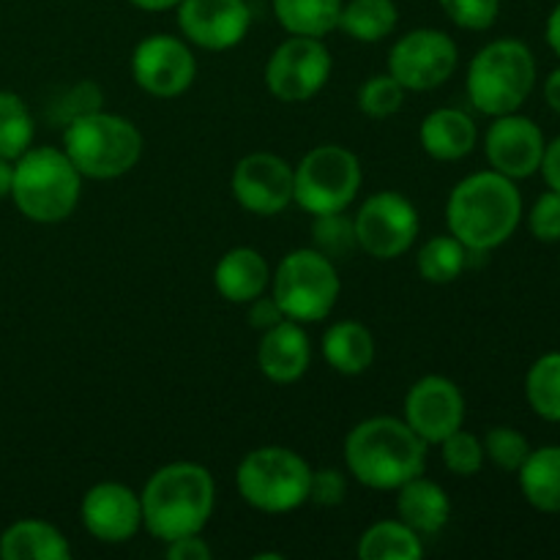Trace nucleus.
<instances>
[{"instance_id":"1","label":"nucleus","mask_w":560,"mask_h":560,"mask_svg":"<svg viewBox=\"0 0 560 560\" xmlns=\"http://www.w3.org/2000/svg\"><path fill=\"white\" fill-rule=\"evenodd\" d=\"M523 211L517 180L495 170H479L459 180L448 195L446 228L474 255H487L517 233Z\"/></svg>"},{"instance_id":"2","label":"nucleus","mask_w":560,"mask_h":560,"mask_svg":"<svg viewBox=\"0 0 560 560\" xmlns=\"http://www.w3.org/2000/svg\"><path fill=\"white\" fill-rule=\"evenodd\" d=\"M140 503L142 528L167 545L206 530L217 509V485L206 465L180 459L153 470L142 487Z\"/></svg>"},{"instance_id":"3","label":"nucleus","mask_w":560,"mask_h":560,"mask_svg":"<svg viewBox=\"0 0 560 560\" xmlns=\"http://www.w3.org/2000/svg\"><path fill=\"white\" fill-rule=\"evenodd\" d=\"M427 448L405 419L372 416L345 438V468L361 487L392 492L424 474Z\"/></svg>"},{"instance_id":"4","label":"nucleus","mask_w":560,"mask_h":560,"mask_svg":"<svg viewBox=\"0 0 560 560\" xmlns=\"http://www.w3.org/2000/svg\"><path fill=\"white\" fill-rule=\"evenodd\" d=\"M82 180L63 148L31 145L14 162L9 197L31 222L58 224L80 206Z\"/></svg>"},{"instance_id":"5","label":"nucleus","mask_w":560,"mask_h":560,"mask_svg":"<svg viewBox=\"0 0 560 560\" xmlns=\"http://www.w3.org/2000/svg\"><path fill=\"white\" fill-rule=\"evenodd\" d=\"M536 88V58L520 38H495L470 58L465 93L487 118L517 113Z\"/></svg>"},{"instance_id":"6","label":"nucleus","mask_w":560,"mask_h":560,"mask_svg":"<svg viewBox=\"0 0 560 560\" xmlns=\"http://www.w3.org/2000/svg\"><path fill=\"white\" fill-rule=\"evenodd\" d=\"M60 148L82 178L115 180L137 167L145 140L129 118L96 109L63 126Z\"/></svg>"},{"instance_id":"7","label":"nucleus","mask_w":560,"mask_h":560,"mask_svg":"<svg viewBox=\"0 0 560 560\" xmlns=\"http://www.w3.org/2000/svg\"><path fill=\"white\" fill-rule=\"evenodd\" d=\"M312 468L288 446H260L235 470V487L246 506L262 514H288L310 501Z\"/></svg>"},{"instance_id":"8","label":"nucleus","mask_w":560,"mask_h":560,"mask_svg":"<svg viewBox=\"0 0 560 560\" xmlns=\"http://www.w3.org/2000/svg\"><path fill=\"white\" fill-rule=\"evenodd\" d=\"M342 293L337 262L317 249H293L271 273V295L288 320L310 326L326 320Z\"/></svg>"},{"instance_id":"9","label":"nucleus","mask_w":560,"mask_h":560,"mask_svg":"<svg viewBox=\"0 0 560 560\" xmlns=\"http://www.w3.org/2000/svg\"><path fill=\"white\" fill-rule=\"evenodd\" d=\"M364 170L350 148L315 145L293 167V202L310 217L348 211L359 197Z\"/></svg>"},{"instance_id":"10","label":"nucleus","mask_w":560,"mask_h":560,"mask_svg":"<svg viewBox=\"0 0 560 560\" xmlns=\"http://www.w3.org/2000/svg\"><path fill=\"white\" fill-rule=\"evenodd\" d=\"M334 60L323 38L288 36L273 47L266 60V88L284 104H301L315 98L331 80Z\"/></svg>"},{"instance_id":"11","label":"nucleus","mask_w":560,"mask_h":560,"mask_svg":"<svg viewBox=\"0 0 560 560\" xmlns=\"http://www.w3.org/2000/svg\"><path fill=\"white\" fill-rule=\"evenodd\" d=\"M459 63V47L446 31L416 27L399 36L388 52V74L413 93L446 85Z\"/></svg>"},{"instance_id":"12","label":"nucleus","mask_w":560,"mask_h":560,"mask_svg":"<svg viewBox=\"0 0 560 560\" xmlns=\"http://www.w3.org/2000/svg\"><path fill=\"white\" fill-rule=\"evenodd\" d=\"M359 249L375 260H397L408 255L421 230L419 211L399 191H375L353 217Z\"/></svg>"},{"instance_id":"13","label":"nucleus","mask_w":560,"mask_h":560,"mask_svg":"<svg viewBox=\"0 0 560 560\" xmlns=\"http://www.w3.org/2000/svg\"><path fill=\"white\" fill-rule=\"evenodd\" d=\"M131 77L153 98L184 96L197 77V58L184 36L153 33L137 42L131 52Z\"/></svg>"},{"instance_id":"14","label":"nucleus","mask_w":560,"mask_h":560,"mask_svg":"<svg viewBox=\"0 0 560 560\" xmlns=\"http://www.w3.org/2000/svg\"><path fill=\"white\" fill-rule=\"evenodd\" d=\"M402 419L427 446H438L465 424L463 388L446 375L419 377L405 394Z\"/></svg>"},{"instance_id":"15","label":"nucleus","mask_w":560,"mask_h":560,"mask_svg":"<svg viewBox=\"0 0 560 560\" xmlns=\"http://www.w3.org/2000/svg\"><path fill=\"white\" fill-rule=\"evenodd\" d=\"M230 191L246 213L277 217L293 206V164L277 153H249L235 164Z\"/></svg>"},{"instance_id":"16","label":"nucleus","mask_w":560,"mask_h":560,"mask_svg":"<svg viewBox=\"0 0 560 560\" xmlns=\"http://www.w3.org/2000/svg\"><path fill=\"white\" fill-rule=\"evenodd\" d=\"M175 11L180 36L191 47L224 52L249 36L252 9L246 0H180Z\"/></svg>"},{"instance_id":"17","label":"nucleus","mask_w":560,"mask_h":560,"mask_svg":"<svg viewBox=\"0 0 560 560\" xmlns=\"http://www.w3.org/2000/svg\"><path fill=\"white\" fill-rule=\"evenodd\" d=\"M547 137L541 126L528 115L509 113L492 118L485 135V156L490 170L512 180H525L539 173Z\"/></svg>"},{"instance_id":"18","label":"nucleus","mask_w":560,"mask_h":560,"mask_svg":"<svg viewBox=\"0 0 560 560\" xmlns=\"http://www.w3.org/2000/svg\"><path fill=\"white\" fill-rule=\"evenodd\" d=\"M80 520L102 545H126L142 530L140 492L120 481H98L82 495Z\"/></svg>"},{"instance_id":"19","label":"nucleus","mask_w":560,"mask_h":560,"mask_svg":"<svg viewBox=\"0 0 560 560\" xmlns=\"http://www.w3.org/2000/svg\"><path fill=\"white\" fill-rule=\"evenodd\" d=\"M312 364V342L304 326L284 317L273 328L262 331L257 345V370L277 386L301 381Z\"/></svg>"},{"instance_id":"20","label":"nucleus","mask_w":560,"mask_h":560,"mask_svg":"<svg viewBox=\"0 0 560 560\" xmlns=\"http://www.w3.org/2000/svg\"><path fill=\"white\" fill-rule=\"evenodd\" d=\"M421 151L435 162H459L470 156L479 142V126L465 109L438 107L419 126Z\"/></svg>"},{"instance_id":"21","label":"nucleus","mask_w":560,"mask_h":560,"mask_svg":"<svg viewBox=\"0 0 560 560\" xmlns=\"http://www.w3.org/2000/svg\"><path fill=\"white\" fill-rule=\"evenodd\" d=\"M271 284L266 257L252 246H233L219 257L213 268V288L230 304H249Z\"/></svg>"},{"instance_id":"22","label":"nucleus","mask_w":560,"mask_h":560,"mask_svg":"<svg viewBox=\"0 0 560 560\" xmlns=\"http://www.w3.org/2000/svg\"><path fill=\"white\" fill-rule=\"evenodd\" d=\"M397 517L421 539H430L441 534L452 520V498L438 481L421 474L397 490Z\"/></svg>"},{"instance_id":"23","label":"nucleus","mask_w":560,"mask_h":560,"mask_svg":"<svg viewBox=\"0 0 560 560\" xmlns=\"http://www.w3.org/2000/svg\"><path fill=\"white\" fill-rule=\"evenodd\" d=\"M3 560H71V545L47 520H16L0 534Z\"/></svg>"},{"instance_id":"24","label":"nucleus","mask_w":560,"mask_h":560,"mask_svg":"<svg viewBox=\"0 0 560 560\" xmlns=\"http://www.w3.org/2000/svg\"><path fill=\"white\" fill-rule=\"evenodd\" d=\"M323 359L345 377L364 375L375 364V337L359 320L331 323L323 334Z\"/></svg>"},{"instance_id":"25","label":"nucleus","mask_w":560,"mask_h":560,"mask_svg":"<svg viewBox=\"0 0 560 560\" xmlns=\"http://www.w3.org/2000/svg\"><path fill=\"white\" fill-rule=\"evenodd\" d=\"M520 492L541 514H560V446L530 448L517 470Z\"/></svg>"},{"instance_id":"26","label":"nucleus","mask_w":560,"mask_h":560,"mask_svg":"<svg viewBox=\"0 0 560 560\" xmlns=\"http://www.w3.org/2000/svg\"><path fill=\"white\" fill-rule=\"evenodd\" d=\"M424 552V539L399 517L372 523L355 545L361 560H421Z\"/></svg>"},{"instance_id":"27","label":"nucleus","mask_w":560,"mask_h":560,"mask_svg":"<svg viewBox=\"0 0 560 560\" xmlns=\"http://www.w3.org/2000/svg\"><path fill=\"white\" fill-rule=\"evenodd\" d=\"M399 9L394 0H345L339 25L345 36L361 44H377L397 31Z\"/></svg>"},{"instance_id":"28","label":"nucleus","mask_w":560,"mask_h":560,"mask_svg":"<svg viewBox=\"0 0 560 560\" xmlns=\"http://www.w3.org/2000/svg\"><path fill=\"white\" fill-rule=\"evenodd\" d=\"M345 0H271L273 16L290 36L326 38L337 31Z\"/></svg>"},{"instance_id":"29","label":"nucleus","mask_w":560,"mask_h":560,"mask_svg":"<svg viewBox=\"0 0 560 560\" xmlns=\"http://www.w3.org/2000/svg\"><path fill=\"white\" fill-rule=\"evenodd\" d=\"M470 255L474 252L463 244L459 238H454L452 233L435 235V238L427 241L424 246L416 255V268H419V277L430 284H452L454 279L463 277V271L468 268Z\"/></svg>"},{"instance_id":"30","label":"nucleus","mask_w":560,"mask_h":560,"mask_svg":"<svg viewBox=\"0 0 560 560\" xmlns=\"http://www.w3.org/2000/svg\"><path fill=\"white\" fill-rule=\"evenodd\" d=\"M525 399L541 421L560 424V350L539 355L525 375Z\"/></svg>"},{"instance_id":"31","label":"nucleus","mask_w":560,"mask_h":560,"mask_svg":"<svg viewBox=\"0 0 560 560\" xmlns=\"http://www.w3.org/2000/svg\"><path fill=\"white\" fill-rule=\"evenodd\" d=\"M36 137V120L22 96L11 91H0V156L16 159L33 145Z\"/></svg>"},{"instance_id":"32","label":"nucleus","mask_w":560,"mask_h":560,"mask_svg":"<svg viewBox=\"0 0 560 560\" xmlns=\"http://www.w3.org/2000/svg\"><path fill=\"white\" fill-rule=\"evenodd\" d=\"M312 249H317L334 262L350 260L359 252L353 217H348L345 211L315 217V224H312Z\"/></svg>"},{"instance_id":"33","label":"nucleus","mask_w":560,"mask_h":560,"mask_svg":"<svg viewBox=\"0 0 560 560\" xmlns=\"http://www.w3.org/2000/svg\"><path fill=\"white\" fill-rule=\"evenodd\" d=\"M405 93L408 91L386 71V74H372L370 80L361 82L359 93H355V104H359L361 115H366V118L386 120L402 109Z\"/></svg>"},{"instance_id":"34","label":"nucleus","mask_w":560,"mask_h":560,"mask_svg":"<svg viewBox=\"0 0 560 560\" xmlns=\"http://www.w3.org/2000/svg\"><path fill=\"white\" fill-rule=\"evenodd\" d=\"M438 446H441V457L446 470L459 476V479H470V476L481 474V468L487 463L481 438H476L474 432H465L463 427L457 432H452L448 438H443Z\"/></svg>"},{"instance_id":"35","label":"nucleus","mask_w":560,"mask_h":560,"mask_svg":"<svg viewBox=\"0 0 560 560\" xmlns=\"http://www.w3.org/2000/svg\"><path fill=\"white\" fill-rule=\"evenodd\" d=\"M481 443H485V457L506 474H517L530 454L528 438L506 424L490 427Z\"/></svg>"},{"instance_id":"36","label":"nucleus","mask_w":560,"mask_h":560,"mask_svg":"<svg viewBox=\"0 0 560 560\" xmlns=\"http://www.w3.org/2000/svg\"><path fill=\"white\" fill-rule=\"evenodd\" d=\"M102 102H104L102 88H98L93 80H80L71 88H66V91L55 98L52 107H49V120H52L55 126H69L71 120L102 109Z\"/></svg>"},{"instance_id":"37","label":"nucleus","mask_w":560,"mask_h":560,"mask_svg":"<svg viewBox=\"0 0 560 560\" xmlns=\"http://www.w3.org/2000/svg\"><path fill=\"white\" fill-rule=\"evenodd\" d=\"M448 22L463 31H490L501 16V0H438Z\"/></svg>"},{"instance_id":"38","label":"nucleus","mask_w":560,"mask_h":560,"mask_svg":"<svg viewBox=\"0 0 560 560\" xmlns=\"http://www.w3.org/2000/svg\"><path fill=\"white\" fill-rule=\"evenodd\" d=\"M530 235L541 244H560V191L547 189L528 213Z\"/></svg>"},{"instance_id":"39","label":"nucleus","mask_w":560,"mask_h":560,"mask_svg":"<svg viewBox=\"0 0 560 560\" xmlns=\"http://www.w3.org/2000/svg\"><path fill=\"white\" fill-rule=\"evenodd\" d=\"M348 498V479L339 468H320V470H312V479H310V501L306 503H315V506L323 509H331L345 503Z\"/></svg>"},{"instance_id":"40","label":"nucleus","mask_w":560,"mask_h":560,"mask_svg":"<svg viewBox=\"0 0 560 560\" xmlns=\"http://www.w3.org/2000/svg\"><path fill=\"white\" fill-rule=\"evenodd\" d=\"M213 550L200 534L195 536H180L164 545V558L167 560H211Z\"/></svg>"},{"instance_id":"41","label":"nucleus","mask_w":560,"mask_h":560,"mask_svg":"<svg viewBox=\"0 0 560 560\" xmlns=\"http://www.w3.org/2000/svg\"><path fill=\"white\" fill-rule=\"evenodd\" d=\"M284 315L279 310V304L273 301V295H257L255 301H249V326L257 328V331H268L277 323H282Z\"/></svg>"},{"instance_id":"42","label":"nucleus","mask_w":560,"mask_h":560,"mask_svg":"<svg viewBox=\"0 0 560 560\" xmlns=\"http://www.w3.org/2000/svg\"><path fill=\"white\" fill-rule=\"evenodd\" d=\"M539 173H541V178H545L547 189L560 191V135L556 137V140L547 142Z\"/></svg>"},{"instance_id":"43","label":"nucleus","mask_w":560,"mask_h":560,"mask_svg":"<svg viewBox=\"0 0 560 560\" xmlns=\"http://www.w3.org/2000/svg\"><path fill=\"white\" fill-rule=\"evenodd\" d=\"M545 38H547V47H550L560 58V0L556 3V9L550 11V16H547Z\"/></svg>"},{"instance_id":"44","label":"nucleus","mask_w":560,"mask_h":560,"mask_svg":"<svg viewBox=\"0 0 560 560\" xmlns=\"http://www.w3.org/2000/svg\"><path fill=\"white\" fill-rule=\"evenodd\" d=\"M545 102L552 113L560 115V66L552 69L545 80Z\"/></svg>"},{"instance_id":"45","label":"nucleus","mask_w":560,"mask_h":560,"mask_svg":"<svg viewBox=\"0 0 560 560\" xmlns=\"http://www.w3.org/2000/svg\"><path fill=\"white\" fill-rule=\"evenodd\" d=\"M135 9L140 11H148V14H162V11H170V9H178L180 0H129Z\"/></svg>"},{"instance_id":"46","label":"nucleus","mask_w":560,"mask_h":560,"mask_svg":"<svg viewBox=\"0 0 560 560\" xmlns=\"http://www.w3.org/2000/svg\"><path fill=\"white\" fill-rule=\"evenodd\" d=\"M11 180H14V162L0 156V200L11 195Z\"/></svg>"},{"instance_id":"47","label":"nucleus","mask_w":560,"mask_h":560,"mask_svg":"<svg viewBox=\"0 0 560 560\" xmlns=\"http://www.w3.org/2000/svg\"><path fill=\"white\" fill-rule=\"evenodd\" d=\"M558 268H560V262H558Z\"/></svg>"}]
</instances>
